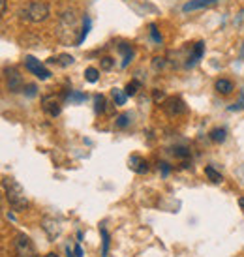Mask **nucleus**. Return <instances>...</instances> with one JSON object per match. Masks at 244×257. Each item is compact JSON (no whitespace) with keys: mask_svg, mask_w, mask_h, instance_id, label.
<instances>
[{"mask_svg":"<svg viewBox=\"0 0 244 257\" xmlns=\"http://www.w3.org/2000/svg\"><path fill=\"white\" fill-rule=\"evenodd\" d=\"M68 101H72V103H79V101H85V94L81 92H73L68 96Z\"/></svg>","mask_w":244,"mask_h":257,"instance_id":"22","label":"nucleus"},{"mask_svg":"<svg viewBox=\"0 0 244 257\" xmlns=\"http://www.w3.org/2000/svg\"><path fill=\"white\" fill-rule=\"evenodd\" d=\"M19 15H21L23 21L42 23L49 17V6H47V2H43V0H32V2H29V4L19 12Z\"/></svg>","mask_w":244,"mask_h":257,"instance_id":"2","label":"nucleus"},{"mask_svg":"<svg viewBox=\"0 0 244 257\" xmlns=\"http://www.w3.org/2000/svg\"><path fill=\"white\" fill-rule=\"evenodd\" d=\"M101 238H103V250H101V253H103V257L107 255V250H109V235L105 229H101Z\"/></svg>","mask_w":244,"mask_h":257,"instance_id":"21","label":"nucleus"},{"mask_svg":"<svg viewBox=\"0 0 244 257\" xmlns=\"http://www.w3.org/2000/svg\"><path fill=\"white\" fill-rule=\"evenodd\" d=\"M120 51H122V57H124V60H122V66H128L130 58H132V55H134V51H132V47H130V45H126V43H122V45H120Z\"/></svg>","mask_w":244,"mask_h":257,"instance_id":"17","label":"nucleus"},{"mask_svg":"<svg viewBox=\"0 0 244 257\" xmlns=\"http://www.w3.org/2000/svg\"><path fill=\"white\" fill-rule=\"evenodd\" d=\"M113 58H109V57H105V58H101V70H111L113 68Z\"/></svg>","mask_w":244,"mask_h":257,"instance_id":"24","label":"nucleus"},{"mask_svg":"<svg viewBox=\"0 0 244 257\" xmlns=\"http://www.w3.org/2000/svg\"><path fill=\"white\" fill-rule=\"evenodd\" d=\"M6 10H8V0H2V15H6Z\"/></svg>","mask_w":244,"mask_h":257,"instance_id":"29","label":"nucleus"},{"mask_svg":"<svg viewBox=\"0 0 244 257\" xmlns=\"http://www.w3.org/2000/svg\"><path fill=\"white\" fill-rule=\"evenodd\" d=\"M6 79H8V88H10L12 92H19V90H23V79L17 70H14V68L6 70Z\"/></svg>","mask_w":244,"mask_h":257,"instance_id":"7","label":"nucleus"},{"mask_svg":"<svg viewBox=\"0 0 244 257\" xmlns=\"http://www.w3.org/2000/svg\"><path fill=\"white\" fill-rule=\"evenodd\" d=\"M164 98H165L164 92H160V90H154V101H156V103H160V101L164 100Z\"/></svg>","mask_w":244,"mask_h":257,"instance_id":"26","label":"nucleus"},{"mask_svg":"<svg viewBox=\"0 0 244 257\" xmlns=\"http://www.w3.org/2000/svg\"><path fill=\"white\" fill-rule=\"evenodd\" d=\"M139 88H141V83H139V81H132V83L126 85V90H124V92L128 94V96H136Z\"/></svg>","mask_w":244,"mask_h":257,"instance_id":"19","label":"nucleus"},{"mask_svg":"<svg viewBox=\"0 0 244 257\" xmlns=\"http://www.w3.org/2000/svg\"><path fill=\"white\" fill-rule=\"evenodd\" d=\"M85 79L88 83H96L98 79H100V72L96 70V68H86L85 70Z\"/></svg>","mask_w":244,"mask_h":257,"instance_id":"16","label":"nucleus"},{"mask_svg":"<svg viewBox=\"0 0 244 257\" xmlns=\"http://www.w3.org/2000/svg\"><path fill=\"white\" fill-rule=\"evenodd\" d=\"M216 90L220 94H223V96H227V94L233 92V83L227 81V79H218L216 81Z\"/></svg>","mask_w":244,"mask_h":257,"instance_id":"12","label":"nucleus"},{"mask_svg":"<svg viewBox=\"0 0 244 257\" xmlns=\"http://www.w3.org/2000/svg\"><path fill=\"white\" fill-rule=\"evenodd\" d=\"M238 205H240V207L244 208V197H242V199H240V201H238Z\"/></svg>","mask_w":244,"mask_h":257,"instance_id":"31","label":"nucleus"},{"mask_svg":"<svg viewBox=\"0 0 244 257\" xmlns=\"http://www.w3.org/2000/svg\"><path fill=\"white\" fill-rule=\"evenodd\" d=\"M43 231L49 235V238H55V236L60 235V225H58V221H55L53 218H45V220H43Z\"/></svg>","mask_w":244,"mask_h":257,"instance_id":"10","label":"nucleus"},{"mask_svg":"<svg viewBox=\"0 0 244 257\" xmlns=\"http://www.w3.org/2000/svg\"><path fill=\"white\" fill-rule=\"evenodd\" d=\"M14 250L17 257H38L36 246L27 235H17L14 240Z\"/></svg>","mask_w":244,"mask_h":257,"instance_id":"3","label":"nucleus"},{"mask_svg":"<svg viewBox=\"0 0 244 257\" xmlns=\"http://www.w3.org/2000/svg\"><path fill=\"white\" fill-rule=\"evenodd\" d=\"M216 0H192V2H188L184 4V12H192V10H201V8H208V6H214Z\"/></svg>","mask_w":244,"mask_h":257,"instance_id":"11","label":"nucleus"},{"mask_svg":"<svg viewBox=\"0 0 244 257\" xmlns=\"http://www.w3.org/2000/svg\"><path fill=\"white\" fill-rule=\"evenodd\" d=\"M42 107L49 116H57V114L60 113V101H58V98H55V96H45L42 100Z\"/></svg>","mask_w":244,"mask_h":257,"instance_id":"8","label":"nucleus"},{"mask_svg":"<svg viewBox=\"0 0 244 257\" xmlns=\"http://www.w3.org/2000/svg\"><path fill=\"white\" fill-rule=\"evenodd\" d=\"M62 29H66L64 32H68V34L77 32V17L73 15V12H66V14H62V19H60V30ZM60 36H62V32H60Z\"/></svg>","mask_w":244,"mask_h":257,"instance_id":"6","label":"nucleus"},{"mask_svg":"<svg viewBox=\"0 0 244 257\" xmlns=\"http://www.w3.org/2000/svg\"><path fill=\"white\" fill-rule=\"evenodd\" d=\"M94 101H96V113H103L105 111V98L103 96H96Z\"/></svg>","mask_w":244,"mask_h":257,"instance_id":"20","label":"nucleus"},{"mask_svg":"<svg viewBox=\"0 0 244 257\" xmlns=\"http://www.w3.org/2000/svg\"><path fill=\"white\" fill-rule=\"evenodd\" d=\"M205 175H207L208 177V180H210V182H212V184H220V182H222V175H220V173L216 171L214 167H210V165H208V167H205Z\"/></svg>","mask_w":244,"mask_h":257,"instance_id":"14","label":"nucleus"},{"mask_svg":"<svg viewBox=\"0 0 244 257\" xmlns=\"http://www.w3.org/2000/svg\"><path fill=\"white\" fill-rule=\"evenodd\" d=\"M229 109H231V111H238V109H244V88H242V92H240V100H238L237 103H233Z\"/></svg>","mask_w":244,"mask_h":257,"instance_id":"23","label":"nucleus"},{"mask_svg":"<svg viewBox=\"0 0 244 257\" xmlns=\"http://www.w3.org/2000/svg\"><path fill=\"white\" fill-rule=\"evenodd\" d=\"M4 190H6L8 203L12 205L14 210H25V208L29 207V199H27L25 190H23V186L19 182H15L12 179L4 180Z\"/></svg>","mask_w":244,"mask_h":257,"instance_id":"1","label":"nucleus"},{"mask_svg":"<svg viewBox=\"0 0 244 257\" xmlns=\"http://www.w3.org/2000/svg\"><path fill=\"white\" fill-rule=\"evenodd\" d=\"M47 62H49V64H58V66H62V68H66V66L73 64V57L72 55H60V57H57V58H49Z\"/></svg>","mask_w":244,"mask_h":257,"instance_id":"13","label":"nucleus"},{"mask_svg":"<svg viewBox=\"0 0 244 257\" xmlns=\"http://www.w3.org/2000/svg\"><path fill=\"white\" fill-rule=\"evenodd\" d=\"M128 126V114H120L116 120V128H126Z\"/></svg>","mask_w":244,"mask_h":257,"instance_id":"25","label":"nucleus"},{"mask_svg":"<svg viewBox=\"0 0 244 257\" xmlns=\"http://www.w3.org/2000/svg\"><path fill=\"white\" fill-rule=\"evenodd\" d=\"M43 257H58L57 253H47V255H43Z\"/></svg>","mask_w":244,"mask_h":257,"instance_id":"30","label":"nucleus"},{"mask_svg":"<svg viewBox=\"0 0 244 257\" xmlns=\"http://www.w3.org/2000/svg\"><path fill=\"white\" fill-rule=\"evenodd\" d=\"M75 257H83V250H81V246H79V244L75 246Z\"/></svg>","mask_w":244,"mask_h":257,"instance_id":"28","label":"nucleus"},{"mask_svg":"<svg viewBox=\"0 0 244 257\" xmlns=\"http://www.w3.org/2000/svg\"><path fill=\"white\" fill-rule=\"evenodd\" d=\"M225 136H227V132L223 128H216L210 132V139H212L214 143H223V141H225Z\"/></svg>","mask_w":244,"mask_h":257,"instance_id":"15","label":"nucleus"},{"mask_svg":"<svg viewBox=\"0 0 244 257\" xmlns=\"http://www.w3.org/2000/svg\"><path fill=\"white\" fill-rule=\"evenodd\" d=\"M128 167L134 173H137V175H143V173L149 171V164H147V160L141 158V156H136V154H134V156H130Z\"/></svg>","mask_w":244,"mask_h":257,"instance_id":"9","label":"nucleus"},{"mask_svg":"<svg viewBox=\"0 0 244 257\" xmlns=\"http://www.w3.org/2000/svg\"><path fill=\"white\" fill-rule=\"evenodd\" d=\"M25 66H27V70L34 73L38 79H42V81H43V79H49V75H51L49 70H47V68H45V66H43L40 60H36L34 57H27V58H25Z\"/></svg>","mask_w":244,"mask_h":257,"instance_id":"4","label":"nucleus"},{"mask_svg":"<svg viewBox=\"0 0 244 257\" xmlns=\"http://www.w3.org/2000/svg\"><path fill=\"white\" fill-rule=\"evenodd\" d=\"M151 29H152V38H154V42H156V43H162V38L158 36V32H156V27L152 25Z\"/></svg>","mask_w":244,"mask_h":257,"instance_id":"27","label":"nucleus"},{"mask_svg":"<svg viewBox=\"0 0 244 257\" xmlns=\"http://www.w3.org/2000/svg\"><path fill=\"white\" fill-rule=\"evenodd\" d=\"M113 100H115V103L116 105H124V101H126V96H128V94L126 92H122L120 88H113Z\"/></svg>","mask_w":244,"mask_h":257,"instance_id":"18","label":"nucleus"},{"mask_svg":"<svg viewBox=\"0 0 244 257\" xmlns=\"http://www.w3.org/2000/svg\"><path fill=\"white\" fill-rule=\"evenodd\" d=\"M164 111L169 116H179V114L186 113V105H184V101L180 100V98H171V100L164 101Z\"/></svg>","mask_w":244,"mask_h":257,"instance_id":"5","label":"nucleus"}]
</instances>
